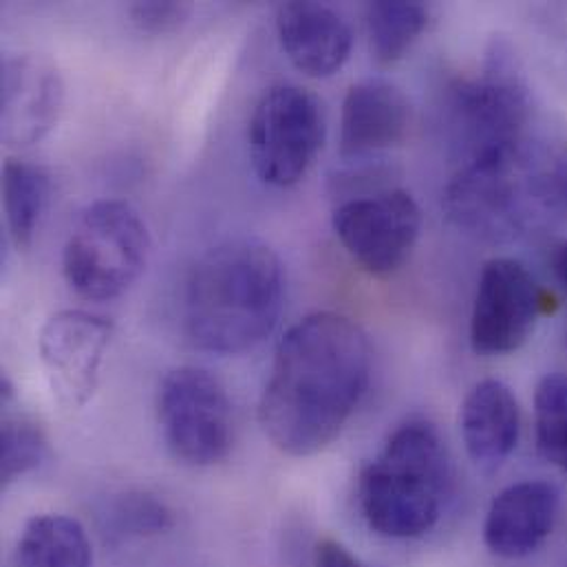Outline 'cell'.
Returning a JSON list of instances; mask_svg holds the SVG:
<instances>
[{"instance_id":"12","label":"cell","mask_w":567,"mask_h":567,"mask_svg":"<svg viewBox=\"0 0 567 567\" xmlns=\"http://www.w3.org/2000/svg\"><path fill=\"white\" fill-rule=\"evenodd\" d=\"M0 133L11 148L44 140L58 124L64 82L53 60L42 53H18L2 62Z\"/></svg>"},{"instance_id":"14","label":"cell","mask_w":567,"mask_h":567,"mask_svg":"<svg viewBox=\"0 0 567 567\" xmlns=\"http://www.w3.org/2000/svg\"><path fill=\"white\" fill-rule=\"evenodd\" d=\"M561 506L555 484L530 480L504 488L491 504L484 542L502 559H524L533 555L553 533Z\"/></svg>"},{"instance_id":"1","label":"cell","mask_w":567,"mask_h":567,"mask_svg":"<svg viewBox=\"0 0 567 567\" xmlns=\"http://www.w3.org/2000/svg\"><path fill=\"white\" fill-rule=\"evenodd\" d=\"M371 380V344L358 322L318 311L296 322L275 353L259 420L291 457L327 449L362 402Z\"/></svg>"},{"instance_id":"26","label":"cell","mask_w":567,"mask_h":567,"mask_svg":"<svg viewBox=\"0 0 567 567\" xmlns=\"http://www.w3.org/2000/svg\"><path fill=\"white\" fill-rule=\"evenodd\" d=\"M566 567H567V564H566Z\"/></svg>"},{"instance_id":"19","label":"cell","mask_w":567,"mask_h":567,"mask_svg":"<svg viewBox=\"0 0 567 567\" xmlns=\"http://www.w3.org/2000/svg\"><path fill=\"white\" fill-rule=\"evenodd\" d=\"M429 24V9L422 2L382 0L367 7V35L375 62L393 64L415 44Z\"/></svg>"},{"instance_id":"8","label":"cell","mask_w":567,"mask_h":567,"mask_svg":"<svg viewBox=\"0 0 567 567\" xmlns=\"http://www.w3.org/2000/svg\"><path fill=\"white\" fill-rule=\"evenodd\" d=\"M533 179L524 175V155L460 166L444 193L453 226L482 241L515 239L528 219Z\"/></svg>"},{"instance_id":"11","label":"cell","mask_w":567,"mask_h":567,"mask_svg":"<svg viewBox=\"0 0 567 567\" xmlns=\"http://www.w3.org/2000/svg\"><path fill=\"white\" fill-rule=\"evenodd\" d=\"M111 338V320L82 309L58 311L42 324L40 362L62 409L80 411L95 395Z\"/></svg>"},{"instance_id":"16","label":"cell","mask_w":567,"mask_h":567,"mask_svg":"<svg viewBox=\"0 0 567 567\" xmlns=\"http://www.w3.org/2000/svg\"><path fill=\"white\" fill-rule=\"evenodd\" d=\"M460 424L471 460L482 468H497L519 444L522 409L511 386L482 380L466 395Z\"/></svg>"},{"instance_id":"21","label":"cell","mask_w":567,"mask_h":567,"mask_svg":"<svg viewBox=\"0 0 567 567\" xmlns=\"http://www.w3.org/2000/svg\"><path fill=\"white\" fill-rule=\"evenodd\" d=\"M535 431L542 457L567 477V378L546 375L535 393Z\"/></svg>"},{"instance_id":"20","label":"cell","mask_w":567,"mask_h":567,"mask_svg":"<svg viewBox=\"0 0 567 567\" xmlns=\"http://www.w3.org/2000/svg\"><path fill=\"white\" fill-rule=\"evenodd\" d=\"M13 389L2 378V437H0V475L7 488L16 480L33 473L49 457V442L44 431L29 415L11 409Z\"/></svg>"},{"instance_id":"23","label":"cell","mask_w":567,"mask_h":567,"mask_svg":"<svg viewBox=\"0 0 567 567\" xmlns=\"http://www.w3.org/2000/svg\"><path fill=\"white\" fill-rule=\"evenodd\" d=\"M128 16L133 20V24L142 31V33H151V35H162V33H171L175 29H179L188 16H190V4L186 2H133L128 7Z\"/></svg>"},{"instance_id":"5","label":"cell","mask_w":567,"mask_h":567,"mask_svg":"<svg viewBox=\"0 0 567 567\" xmlns=\"http://www.w3.org/2000/svg\"><path fill=\"white\" fill-rule=\"evenodd\" d=\"M151 255V235L140 213L120 199L91 204L73 224L62 275L86 300H113L142 277Z\"/></svg>"},{"instance_id":"6","label":"cell","mask_w":567,"mask_h":567,"mask_svg":"<svg viewBox=\"0 0 567 567\" xmlns=\"http://www.w3.org/2000/svg\"><path fill=\"white\" fill-rule=\"evenodd\" d=\"M164 440L186 466H215L235 446V413L224 384L202 367L166 373L157 398Z\"/></svg>"},{"instance_id":"2","label":"cell","mask_w":567,"mask_h":567,"mask_svg":"<svg viewBox=\"0 0 567 567\" xmlns=\"http://www.w3.org/2000/svg\"><path fill=\"white\" fill-rule=\"evenodd\" d=\"M284 296V264L268 244L248 237L224 241L188 275L186 331L199 349L246 353L275 331Z\"/></svg>"},{"instance_id":"24","label":"cell","mask_w":567,"mask_h":567,"mask_svg":"<svg viewBox=\"0 0 567 567\" xmlns=\"http://www.w3.org/2000/svg\"><path fill=\"white\" fill-rule=\"evenodd\" d=\"M313 567H362V564L342 544L320 539L313 550Z\"/></svg>"},{"instance_id":"13","label":"cell","mask_w":567,"mask_h":567,"mask_svg":"<svg viewBox=\"0 0 567 567\" xmlns=\"http://www.w3.org/2000/svg\"><path fill=\"white\" fill-rule=\"evenodd\" d=\"M413 124V106L382 78L355 82L342 102L340 157L355 162L400 146Z\"/></svg>"},{"instance_id":"7","label":"cell","mask_w":567,"mask_h":567,"mask_svg":"<svg viewBox=\"0 0 567 567\" xmlns=\"http://www.w3.org/2000/svg\"><path fill=\"white\" fill-rule=\"evenodd\" d=\"M320 100L296 84L268 89L250 117V159L259 179L272 188L296 186L324 144Z\"/></svg>"},{"instance_id":"4","label":"cell","mask_w":567,"mask_h":567,"mask_svg":"<svg viewBox=\"0 0 567 567\" xmlns=\"http://www.w3.org/2000/svg\"><path fill=\"white\" fill-rule=\"evenodd\" d=\"M528 120V91L499 47L480 78L460 80L446 93L444 133L460 166L524 155Z\"/></svg>"},{"instance_id":"15","label":"cell","mask_w":567,"mask_h":567,"mask_svg":"<svg viewBox=\"0 0 567 567\" xmlns=\"http://www.w3.org/2000/svg\"><path fill=\"white\" fill-rule=\"evenodd\" d=\"M279 40L289 62L309 78H331L349 60L347 20L320 2H285L277 11Z\"/></svg>"},{"instance_id":"17","label":"cell","mask_w":567,"mask_h":567,"mask_svg":"<svg viewBox=\"0 0 567 567\" xmlns=\"http://www.w3.org/2000/svg\"><path fill=\"white\" fill-rule=\"evenodd\" d=\"M93 553L80 522L64 515L33 517L16 548L13 567H91Z\"/></svg>"},{"instance_id":"9","label":"cell","mask_w":567,"mask_h":567,"mask_svg":"<svg viewBox=\"0 0 567 567\" xmlns=\"http://www.w3.org/2000/svg\"><path fill=\"white\" fill-rule=\"evenodd\" d=\"M422 230V210L411 193L386 188L342 202L333 210V233L351 259L373 277L398 272Z\"/></svg>"},{"instance_id":"3","label":"cell","mask_w":567,"mask_h":567,"mask_svg":"<svg viewBox=\"0 0 567 567\" xmlns=\"http://www.w3.org/2000/svg\"><path fill=\"white\" fill-rule=\"evenodd\" d=\"M451 484V460L437 429L426 420H409L364 466L358 502L373 533L415 539L437 526Z\"/></svg>"},{"instance_id":"18","label":"cell","mask_w":567,"mask_h":567,"mask_svg":"<svg viewBox=\"0 0 567 567\" xmlns=\"http://www.w3.org/2000/svg\"><path fill=\"white\" fill-rule=\"evenodd\" d=\"M51 199L49 173L31 162L7 159L2 168V206L7 233L18 250H27Z\"/></svg>"},{"instance_id":"10","label":"cell","mask_w":567,"mask_h":567,"mask_svg":"<svg viewBox=\"0 0 567 567\" xmlns=\"http://www.w3.org/2000/svg\"><path fill=\"white\" fill-rule=\"evenodd\" d=\"M544 293L528 268L508 257L491 259L480 275L471 313V344L482 355L513 353L526 344Z\"/></svg>"},{"instance_id":"22","label":"cell","mask_w":567,"mask_h":567,"mask_svg":"<svg viewBox=\"0 0 567 567\" xmlns=\"http://www.w3.org/2000/svg\"><path fill=\"white\" fill-rule=\"evenodd\" d=\"M104 530L115 539H137L162 535L175 526L173 511L148 493H124L109 502L102 513Z\"/></svg>"},{"instance_id":"25","label":"cell","mask_w":567,"mask_h":567,"mask_svg":"<svg viewBox=\"0 0 567 567\" xmlns=\"http://www.w3.org/2000/svg\"><path fill=\"white\" fill-rule=\"evenodd\" d=\"M555 275H557V281L566 289L567 293V241L559 248V252L555 257Z\"/></svg>"}]
</instances>
